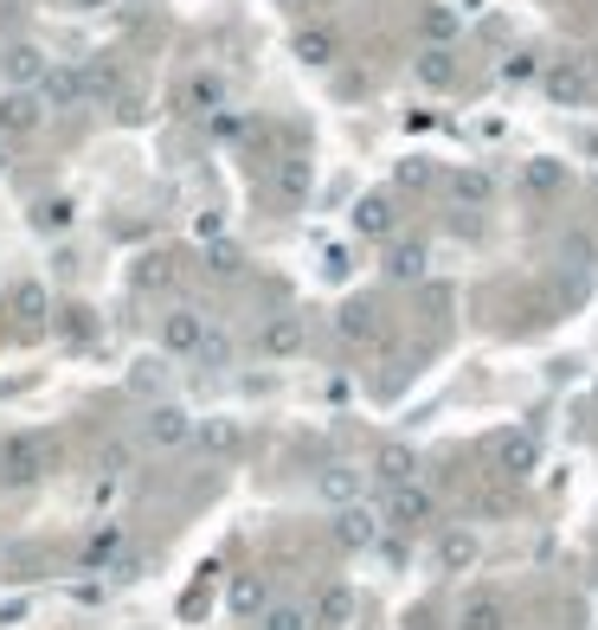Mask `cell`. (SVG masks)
<instances>
[{"label": "cell", "mask_w": 598, "mask_h": 630, "mask_svg": "<svg viewBox=\"0 0 598 630\" xmlns=\"http://www.w3.org/2000/svg\"><path fill=\"white\" fill-rule=\"evenodd\" d=\"M58 470V438L52 431H7L0 438V482L7 489H33Z\"/></svg>", "instance_id": "cell-1"}, {"label": "cell", "mask_w": 598, "mask_h": 630, "mask_svg": "<svg viewBox=\"0 0 598 630\" xmlns=\"http://www.w3.org/2000/svg\"><path fill=\"white\" fill-rule=\"evenodd\" d=\"M39 122H45V97L39 90H0V142H26L39 136Z\"/></svg>", "instance_id": "cell-2"}, {"label": "cell", "mask_w": 598, "mask_h": 630, "mask_svg": "<svg viewBox=\"0 0 598 630\" xmlns=\"http://www.w3.org/2000/svg\"><path fill=\"white\" fill-rule=\"evenodd\" d=\"M431 521H438V502H431V489H425V482L386 489V527H399V534H418V527H431Z\"/></svg>", "instance_id": "cell-3"}, {"label": "cell", "mask_w": 598, "mask_h": 630, "mask_svg": "<svg viewBox=\"0 0 598 630\" xmlns=\"http://www.w3.org/2000/svg\"><path fill=\"white\" fill-rule=\"evenodd\" d=\"M193 412H181V406H149L142 412V445L149 450H181V445H193Z\"/></svg>", "instance_id": "cell-4"}, {"label": "cell", "mask_w": 598, "mask_h": 630, "mask_svg": "<svg viewBox=\"0 0 598 630\" xmlns=\"http://www.w3.org/2000/svg\"><path fill=\"white\" fill-rule=\"evenodd\" d=\"M302 341H309V322H302V316H264L258 322L264 361H290V354H302Z\"/></svg>", "instance_id": "cell-5"}, {"label": "cell", "mask_w": 598, "mask_h": 630, "mask_svg": "<svg viewBox=\"0 0 598 630\" xmlns=\"http://www.w3.org/2000/svg\"><path fill=\"white\" fill-rule=\"evenodd\" d=\"M0 72H7L13 90H39V77L52 72V58H45V45H33V39H13V45L0 52Z\"/></svg>", "instance_id": "cell-6"}, {"label": "cell", "mask_w": 598, "mask_h": 630, "mask_svg": "<svg viewBox=\"0 0 598 630\" xmlns=\"http://www.w3.org/2000/svg\"><path fill=\"white\" fill-rule=\"evenodd\" d=\"M380 527H386V515H380V509H367V502H348V509L335 515V541L348 547V554H367V547L380 541Z\"/></svg>", "instance_id": "cell-7"}, {"label": "cell", "mask_w": 598, "mask_h": 630, "mask_svg": "<svg viewBox=\"0 0 598 630\" xmlns=\"http://www.w3.org/2000/svg\"><path fill=\"white\" fill-rule=\"evenodd\" d=\"M206 309H168L161 316V348L168 354H200V341H206Z\"/></svg>", "instance_id": "cell-8"}, {"label": "cell", "mask_w": 598, "mask_h": 630, "mask_svg": "<svg viewBox=\"0 0 598 630\" xmlns=\"http://www.w3.org/2000/svg\"><path fill=\"white\" fill-rule=\"evenodd\" d=\"M39 97H45V110H77L84 104V65L52 58V72L39 77Z\"/></svg>", "instance_id": "cell-9"}, {"label": "cell", "mask_w": 598, "mask_h": 630, "mask_svg": "<svg viewBox=\"0 0 598 630\" xmlns=\"http://www.w3.org/2000/svg\"><path fill=\"white\" fill-rule=\"evenodd\" d=\"M309 611H316V630H348L354 611H361V598H354V586H322Z\"/></svg>", "instance_id": "cell-10"}, {"label": "cell", "mask_w": 598, "mask_h": 630, "mask_svg": "<svg viewBox=\"0 0 598 630\" xmlns=\"http://www.w3.org/2000/svg\"><path fill=\"white\" fill-rule=\"evenodd\" d=\"M374 482L380 489H406V482H418V457H412V445H380L374 450Z\"/></svg>", "instance_id": "cell-11"}, {"label": "cell", "mask_w": 598, "mask_h": 630, "mask_svg": "<svg viewBox=\"0 0 598 630\" xmlns=\"http://www.w3.org/2000/svg\"><path fill=\"white\" fill-rule=\"evenodd\" d=\"M547 90H554L560 104H586V97H592V72H586L579 58H560V65H547Z\"/></svg>", "instance_id": "cell-12"}, {"label": "cell", "mask_w": 598, "mask_h": 630, "mask_svg": "<svg viewBox=\"0 0 598 630\" xmlns=\"http://www.w3.org/2000/svg\"><path fill=\"white\" fill-rule=\"evenodd\" d=\"M534 457H541L534 431H502V438H495V463H502V477H527V470H534Z\"/></svg>", "instance_id": "cell-13"}, {"label": "cell", "mask_w": 598, "mask_h": 630, "mask_svg": "<svg viewBox=\"0 0 598 630\" xmlns=\"http://www.w3.org/2000/svg\"><path fill=\"white\" fill-rule=\"evenodd\" d=\"M7 309H13L26 329H39V322L52 316V290H45L39 277H20V284H13V297H7Z\"/></svg>", "instance_id": "cell-14"}, {"label": "cell", "mask_w": 598, "mask_h": 630, "mask_svg": "<svg viewBox=\"0 0 598 630\" xmlns=\"http://www.w3.org/2000/svg\"><path fill=\"white\" fill-rule=\"evenodd\" d=\"M412 72H418L425 90H450V84H457V52H450V45H425Z\"/></svg>", "instance_id": "cell-15"}, {"label": "cell", "mask_w": 598, "mask_h": 630, "mask_svg": "<svg viewBox=\"0 0 598 630\" xmlns=\"http://www.w3.org/2000/svg\"><path fill=\"white\" fill-rule=\"evenodd\" d=\"M122 521H110V527H97L90 541H84V573H116V554H122Z\"/></svg>", "instance_id": "cell-16"}, {"label": "cell", "mask_w": 598, "mask_h": 630, "mask_svg": "<svg viewBox=\"0 0 598 630\" xmlns=\"http://www.w3.org/2000/svg\"><path fill=\"white\" fill-rule=\"evenodd\" d=\"M316 489H322V502L348 509V502H361V470H354V463H329V470L316 477Z\"/></svg>", "instance_id": "cell-17"}, {"label": "cell", "mask_w": 598, "mask_h": 630, "mask_svg": "<svg viewBox=\"0 0 598 630\" xmlns=\"http://www.w3.org/2000/svg\"><path fill=\"white\" fill-rule=\"evenodd\" d=\"M457 630H509V605H502L495 592L470 598V605H463V618H457Z\"/></svg>", "instance_id": "cell-18"}, {"label": "cell", "mask_w": 598, "mask_h": 630, "mask_svg": "<svg viewBox=\"0 0 598 630\" xmlns=\"http://www.w3.org/2000/svg\"><path fill=\"white\" fill-rule=\"evenodd\" d=\"M232 611H238V618H264V611H270V586H264L258 573H238V579H232Z\"/></svg>", "instance_id": "cell-19"}, {"label": "cell", "mask_w": 598, "mask_h": 630, "mask_svg": "<svg viewBox=\"0 0 598 630\" xmlns=\"http://www.w3.org/2000/svg\"><path fill=\"white\" fill-rule=\"evenodd\" d=\"M188 104L200 116H220L225 110V72H193L188 77Z\"/></svg>", "instance_id": "cell-20"}, {"label": "cell", "mask_w": 598, "mask_h": 630, "mask_svg": "<svg viewBox=\"0 0 598 630\" xmlns=\"http://www.w3.org/2000/svg\"><path fill=\"white\" fill-rule=\"evenodd\" d=\"M354 232H361V238H386V232H393V200H386V193H367V200L354 206Z\"/></svg>", "instance_id": "cell-21"}, {"label": "cell", "mask_w": 598, "mask_h": 630, "mask_svg": "<svg viewBox=\"0 0 598 630\" xmlns=\"http://www.w3.org/2000/svg\"><path fill=\"white\" fill-rule=\"evenodd\" d=\"M116 90H122V72H116V58H97V65H84V104H110Z\"/></svg>", "instance_id": "cell-22"}, {"label": "cell", "mask_w": 598, "mask_h": 630, "mask_svg": "<svg viewBox=\"0 0 598 630\" xmlns=\"http://www.w3.org/2000/svg\"><path fill=\"white\" fill-rule=\"evenodd\" d=\"M238 438H245V431H238V418H206V425L193 431V445L213 450V457H232V450H238Z\"/></svg>", "instance_id": "cell-23"}, {"label": "cell", "mask_w": 598, "mask_h": 630, "mask_svg": "<svg viewBox=\"0 0 598 630\" xmlns=\"http://www.w3.org/2000/svg\"><path fill=\"white\" fill-rule=\"evenodd\" d=\"M438 566H445V573L477 566V534H470V527H450L445 541H438Z\"/></svg>", "instance_id": "cell-24"}, {"label": "cell", "mask_w": 598, "mask_h": 630, "mask_svg": "<svg viewBox=\"0 0 598 630\" xmlns=\"http://www.w3.org/2000/svg\"><path fill=\"white\" fill-rule=\"evenodd\" d=\"M297 58L302 65H335V33H329V26H302L297 33Z\"/></svg>", "instance_id": "cell-25"}, {"label": "cell", "mask_w": 598, "mask_h": 630, "mask_svg": "<svg viewBox=\"0 0 598 630\" xmlns=\"http://www.w3.org/2000/svg\"><path fill=\"white\" fill-rule=\"evenodd\" d=\"M277 193H284L290 206L309 200V161H302V154H284V161H277Z\"/></svg>", "instance_id": "cell-26"}, {"label": "cell", "mask_w": 598, "mask_h": 630, "mask_svg": "<svg viewBox=\"0 0 598 630\" xmlns=\"http://www.w3.org/2000/svg\"><path fill=\"white\" fill-rule=\"evenodd\" d=\"M386 277H393V284L425 277V245H393V252H386Z\"/></svg>", "instance_id": "cell-27"}, {"label": "cell", "mask_w": 598, "mask_h": 630, "mask_svg": "<svg viewBox=\"0 0 598 630\" xmlns=\"http://www.w3.org/2000/svg\"><path fill=\"white\" fill-rule=\"evenodd\" d=\"M258 630H316V611L309 605H270L258 618Z\"/></svg>", "instance_id": "cell-28"}, {"label": "cell", "mask_w": 598, "mask_h": 630, "mask_svg": "<svg viewBox=\"0 0 598 630\" xmlns=\"http://www.w3.org/2000/svg\"><path fill=\"white\" fill-rule=\"evenodd\" d=\"M206 270H213V277H238V270H245V252H238L232 238H206Z\"/></svg>", "instance_id": "cell-29"}, {"label": "cell", "mask_w": 598, "mask_h": 630, "mask_svg": "<svg viewBox=\"0 0 598 630\" xmlns=\"http://www.w3.org/2000/svg\"><path fill=\"white\" fill-rule=\"evenodd\" d=\"M341 334H348V341H374L380 316L367 309V302H348V309H341Z\"/></svg>", "instance_id": "cell-30"}, {"label": "cell", "mask_w": 598, "mask_h": 630, "mask_svg": "<svg viewBox=\"0 0 598 630\" xmlns=\"http://www.w3.org/2000/svg\"><path fill=\"white\" fill-rule=\"evenodd\" d=\"M206 605H213V566H200V579H193L188 592H181V618H200V611H206Z\"/></svg>", "instance_id": "cell-31"}, {"label": "cell", "mask_w": 598, "mask_h": 630, "mask_svg": "<svg viewBox=\"0 0 598 630\" xmlns=\"http://www.w3.org/2000/svg\"><path fill=\"white\" fill-rule=\"evenodd\" d=\"M200 361H206V367H225V361H232V334H225L220 322H213L206 341H200Z\"/></svg>", "instance_id": "cell-32"}, {"label": "cell", "mask_w": 598, "mask_h": 630, "mask_svg": "<svg viewBox=\"0 0 598 630\" xmlns=\"http://www.w3.org/2000/svg\"><path fill=\"white\" fill-rule=\"evenodd\" d=\"M425 33H431V45H450L457 39V13L450 7H425Z\"/></svg>", "instance_id": "cell-33"}, {"label": "cell", "mask_w": 598, "mask_h": 630, "mask_svg": "<svg viewBox=\"0 0 598 630\" xmlns=\"http://www.w3.org/2000/svg\"><path fill=\"white\" fill-rule=\"evenodd\" d=\"M129 463H136V450L122 445V438H110V445L97 450V470H104V477H122V470H129Z\"/></svg>", "instance_id": "cell-34"}, {"label": "cell", "mask_w": 598, "mask_h": 630, "mask_svg": "<svg viewBox=\"0 0 598 630\" xmlns=\"http://www.w3.org/2000/svg\"><path fill=\"white\" fill-rule=\"evenodd\" d=\"M450 186H457V200H489V193H495V181H489L483 168H463Z\"/></svg>", "instance_id": "cell-35"}, {"label": "cell", "mask_w": 598, "mask_h": 630, "mask_svg": "<svg viewBox=\"0 0 598 630\" xmlns=\"http://www.w3.org/2000/svg\"><path fill=\"white\" fill-rule=\"evenodd\" d=\"M560 181H566L560 161H527V186H534V193H554Z\"/></svg>", "instance_id": "cell-36"}, {"label": "cell", "mask_w": 598, "mask_h": 630, "mask_svg": "<svg viewBox=\"0 0 598 630\" xmlns=\"http://www.w3.org/2000/svg\"><path fill=\"white\" fill-rule=\"evenodd\" d=\"M136 284H142V290H168V284H174V264H168V258H142Z\"/></svg>", "instance_id": "cell-37"}, {"label": "cell", "mask_w": 598, "mask_h": 630, "mask_svg": "<svg viewBox=\"0 0 598 630\" xmlns=\"http://www.w3.org/2000/svg\"><path fill=\"white\" fill-rule=\"evenodd\" d=\"M161 373H168V361H161V354H149V361H136L129 386H136V393H149V386H161Z\"/></svg>", "instance_id": "cell-38"}, {"label": "cell", "mask_w": 598, "mask_h": 630, "mask_svg": "<svg viewBox=\"0 0 598 630\" xmlns=\"http://www.w3.org/2000/svg\"><path fill=\"white\" fill-rule=\"evenodd\" d=\"M33 220L45 225V232H52V225H65V220H72V206H65V200H45V206H39Z\"/></svg>", "instance_id": "cell-39"}, {"label": "cell", "mask_w": 598, "mask_h": 630, "mask_svg": "<svg viewBox=\"0 0 598 630\" xmlns=\"http://www.w3.org/2000/svg\"><path fill=\"white\" fill-rule=\"evenodd\" d=\"M431 181V161H399V186H425Z\"/></svg>", "instance_id": "cell-40"}, {"label": "cell", "mask_w": 598, "mask_h": 630, "mask_svg": "<svg viewBox=\"0 0 598 630\" xmlns=\"http://www.w3.org/2000/svg\"><path fill=\"white\" fill-rule=\"evenodd\" d=\"M65 334H90V309H65Z\"/></svg>", "instance_id": "cell-41"}, {"label": "cell", "mask_w": 598, "mask_h": 630, "mask_svg": "<svg viewBox=\"0 0 598 630\" xmlns=\"http://www.w3.org/2000/svg\"><path fill=\"white\" fill-rule=\"evenodd\" d=\"M122 122H149V104L142 97H122Z\"/></svg>", "instance_id": "cell-42"}, {"label": "cell", "mask_w": 598, "mask_h": 630, "mask_svg": "<svg viewBox=\"0 0 598 630\" xmlns=\"http://www.w3.org/2000/svg\"><path fill=\"white\" fill-rule=\"evenodd\" d=\"M77 13H104V7H116V0H72Z\"/></svg>", "instance_id": "cell-43"}, {"label": "cell", "mask_w": 598, "mask_h": 630, "mask_svg": "<svg viewBox=\"0 0 598 630\" xmlns=\"http://www.w3.org/2000/svg\"><path fill=\"white\" fill-rule=\"evenodd\" d=\"M0 168H7V142H0Z\"/></svg>", "instance_id": "cell-44"}]
</instances>
